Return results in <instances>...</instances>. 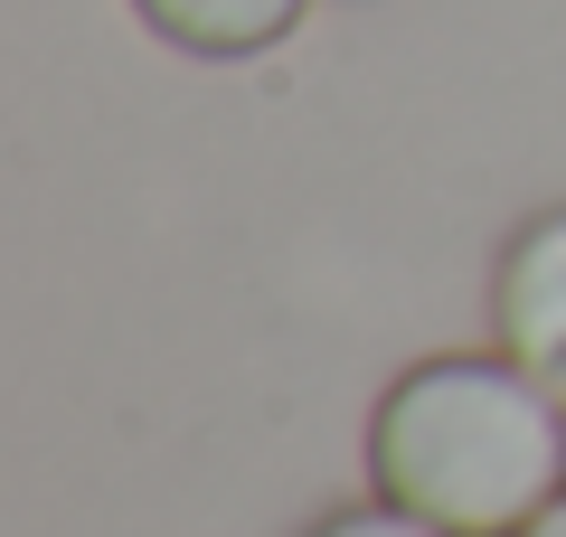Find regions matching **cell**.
I'll list each match as a JSON object with an SVG mask.
<instances>
[{
	"mask_svg": "<svg viewBox=\"0 0 566 537\" xmlns=\"http://www.w3.org/2000/svg\"><path fill=\"white\" fill-rule=\"evenodd\" d=\"M312 537H444V528H424L416 509H397V499H378V509H340V518H322Z\"/></svg>",
	"mask_w": 566,
	"mask_h": 537,
	"instance_id": "obj_4",
	"label": "cell"
},
{
	"mask_svg": "<svg viewBox=\"0 0 566 537\" xmlns=\"http://www.w3.org/2000/svg\"><path fill=\"white\" fill-rule=\"evenodd\" d=\"M368 481L444 537H520L566 491V406L520 358H416L368 415Z\"/></svg>",
	"mask_w": 566,
	"mask_h": 537,
	"instance_id": "obj_1",
	"label": "cell"
},
{
	"mask_svg": "<svg viewBox=\"0 0 566 537\" xmlns=\"http://www.w3.org/2000/svg\"><path fill=\"white\" fill-rule=\"evenodd\" d=\"M491 330H501V349L566 406V208L528 218L520 236L501 245V274H491Z\"/></svg>",
	"mask_w": 566,
	"mask_h": 537,
	"instance_id": "obj_2",
	"label": "cell"
},
{
	"mask_svg": "<svg viewBox=\"0 0 566 537\" xmlns=\"http://www.w3.org/2000/svg\"><path fill=\"white\" fill-rule=\"evenodd\" d=\"M142 29L170 39L180 57H264L274 39L303 29L312 0H133Z\"/></svg>",
	"mask_w": 566,
	"mask_h": 537,
	"instance_id": "obj_3",
	"label": "cell"
},
{
	"mask_svg": "<svg viewBox=\"0 0 566 537\" xmlns=\"http://www.w3.org/2000/svg\"><path fill=\"white\" fill-rule=\"evenodd\" d=\"M520 537H566V491H557V499H547V509H538V518H528V528H520Z\"/></svg>",
	"mask_w": 566,
	"mask_h": 537,
	"instance_id": "obj_5",
	"label": "cell"
}]
</instances>
